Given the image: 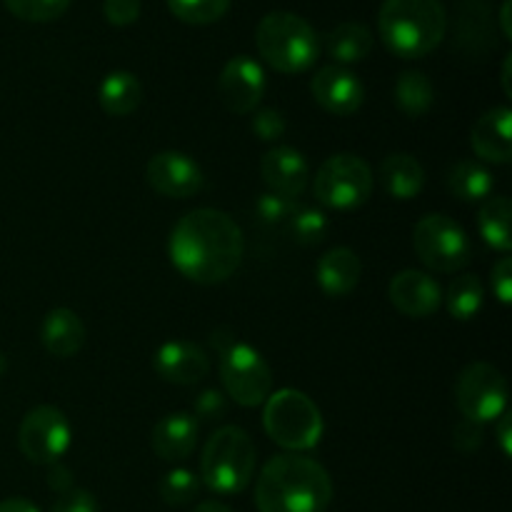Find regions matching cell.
I'll return each instance as SVG.
<instances>
[{"label":"cell","mask_w":512,"mask_h":512,"mask_svg":"<svg viewBox=\"0 0 512 512\" xmlns=\"http://www.w3.org/2000/svg\"><path fill=\"white\" fill-rule=\"evenodd\" d=\"M50 512H98V500L83 488H70L58 495Z\"/></svg>","instance_id":"36"},{"label":"cell","mask_w":512,"mask_h":512,"mask_svg":"<svg viewBox=\"0 0 512 512\" xmlns=\"http://www.w3.org/2000/svg\"><path fill=\"white\" fill-rule=\"evenodd\" d=\"M490 285H493L495 298L503 305H510L512 300V260L500 258L490 270Z\"/></svg>","instance_id":"39"},{"label":"cell","mask_w":512,"mask_h":512,"mask_svg":"<svg viewBox=\"0 0 512 512\" xmlns=\"http://www.w3.org/2000/svg\"><path fill=\"white\" fill-rule=\"evenodd\" d=\"M395 105L403 110L408 118H423L435 103V88L430 78L420 70H405L400 78L395 80L393 88Z\"/></svg>","instance_id":"27"},{"label":"cell","mask_w":512,"mask_h":512,"mask_svg":"<svg viewBox=\"0 0 512 512\" xmlns=\"http://www.w3.org/2000/svg\"><path fill=\"white\" fill-rule=\"evenodd\" d=\"M328 55L338 65H353L373 53V33L363 23H340L328 35Z\"/></svg>","instance_id":"26"},{"label":"cell","mask_w":512,"mask_h":512,"mask_svg":"<svg viewBox=\"0 0 512 512\" xmlns=\"http://www.w3.org/2000/svg\"><path fill=\"white\" fill-rule=\"evenodd\" d=\"M168 8L180 23L210 25L228 13L230 0H168Z\"/></svg>","instance_id":"31"},{"label":"cell","mask_w":512,"mask_h":512,"mask_svg":"<svg viewBox=\"0 0 512 512\" xmlns=\"http://www.w3.org/2000/svg\"><path fill=\"white\" fill-rule=\"evenodd\" d=\"M263 428L275 445L290 453L313 450L323 438V415L305 393L283 388L265 400Z\"/></svg>","instance_id":"6"},{"label":"cell","mask_w":512,"mask_h":512,"mask_svg":"<svg viewBox=\"0 0 512 512\" xmlns=\"http://www.w3.org/2000/svg\"><path fill=\"white\" fill-rule=\"evenodd\" d=\"M478 228L493 250L508 253L512 248V205L505 195H490L478 210Z\"/></svg>","instance_id":"25"},{"label":"cell","mask_w":512,"mask_h":512,"mask_svg":"<svg viewBox=\"0 0 512 512\" xmlns=\"http://www.w3.org/2000/svg\"><path fill=\"white\" fill-rule=\"evenodd\" d=\"M153 453L165 463H180L198 445V420L190 413H170L158 420L150 435Z\"/></svg>","instance_id":"19"},{"label":"cell","mask_w":512,"mask_h":512,"mask_svg":"<svg viewBox=\"0 0 512 512\" xmlns=\"http://www.w3.org/2000/svg\"><path fill=\"white\" fill-rule=\"evenodd\" d=\"M43 348L53 358H73L85 345V325L70 308H53L40 325Z\"/></svg>","instance_id":"21"},{"label":"cell","mask_w":512,"mask_h":512,"mask_svg":"<svg viewBox=\"0 0 512 512\" xmlns=\"http://www.w3.org/2000/svg\"><path fill=\"white\" fill-rule=\"evenodd\" d=\"M153 368L165 383L195 385L208 375L210 360L200 345L188 340H168L155 353Z\"/></svg>","instance_id":"17"},{"label":"cell","mask_w":512,"mask_h":512,"mask_svg":"<svg viewBox=\"0 0 512 512\" xmlns=\"http://www.w3.org/2000/svg\"><path fill=\"white\" fill-rule=\"evenodd\" d=\"M373 193V170L360 155L338 153L325 160L313 178V195L323 208L355 210Z\"/></svg>","instance_id":"7"},{"label":"cell","mask_w":512,"mask_h":512,"mask_svg":"<svg viewBox=\"0 0 512 512\" xmlns=\"http://www.w3.org/2000/svg\"><path fill=\"white\" fill-rule=\"evenodd\" d=\"M145 180L163 198L185 200L200 193L205 175L190 155L180 153V150H163V153H155L148 160Z\"/></svg>","instance_id":"12"},{"label":"cell","mask_w":512,"mask_h":512,"mask_svg":"<svg viewBox=\"0 0 512 512\" xmlns=\"http://www.w3.org/2000/svg\"><path fill=\"white\" fill-rule=\"evenodd\" d=\"M475 155L485 163L505 165L512 158V110L508 105L490 108L475 120L470 133Z\"/></svg>","instance_id":"18"},{"label":"cell","mask_w":512,"mask_h":512,"mask_svg":"<svg viewBox=\"0 0 512 512\" xmlns=\"http://www.w3.org/2000/svg\"><path fill=\"white\" fill-rule=\"evenodd\" d=\"M500 25H503V35L510 38L512 30H510V0H505L503 8H500Z\"/></svg>","instance_id":"44"},{"label":"cell","mask_w":512,"mask_h":512,"mask_svg":"<svg viewBox=\"0 0 512 512\" xmlns=\"http://www.w3.org/2000/svg\"><path fill=\"white\" fill-rule=\"evenodd\" d=\"M495 435H498V443L503 448V455L512 453V415L510 410H505L498 420H495Z\"/></svg>","instance_id":"40"},{"label":"cell","mask_w":512,"mask_h":512,"mask_svg":"<svg viewBox=\"0 0 512 512\" xmlns=\"http://www.w3.org/2000/svg\"><path fill=\"white\" fill-rule=\"evenodd\" d=\"M295 210V200L283 198V195L275 193H263L255 203V213H258L260 223L270 225V228H278V225L288 223V218L293 215Z\"/></svg>","instance_id":"33"},{"label":"cell","mask_w":512,"mask_h":512,"mask_svg":"<svg viewBox=\"0 0 512 512\" xmlns=\"http://www.w3.org/2000/svg\"><path fill=\"white\" fill-rule=\"evenodd\" d=\"M510 63H512V58L508 55V58H505V63H503V90H505V95L512 93V88H510Z\"/></svg>","instance_id":"45"},{"label":"cell","mask_w":512,"mask_h":512,"mask_svg":"<svg viewBox=\"0 0 512 512\" xmlns=\"http://www.w3.org/2000/svg\"><path fill=\"white\" fill-rule=\"evenodd\" d=\"M285 225H288V233L293 235L298 245H320L330 230L328 215L320 208H310V205H295L293 215Z\"/></svg>","instance_id":"29"},{"label":"cell","mask_w":512,"mask_h":512,"mask_svg":"<svg viewBox=\"0 0 512 512\" xmlns=\"http://www.w3.org/2000/svg\"><path fill=\"white\" fill-rule=\"evenodd\" d=\"M455 403L465 420L495 423L508 410V380L493 363H470L455 380Z\"/></svg>","instance_id":"10"},{"label":"cell","mask_w":512,"mask_h":512,"mask_svg":"<svg viewBox=\"0 0 512 512\" xmlns=\"http://www.w3.org/2000/svg\"><path fill=\"white\" fill-rule=\"evenodd\" d=\"M228 413V398L220 390H203L195 398V420H205V423H215Z\"/></svg>","instance_id":"35"},{"label":"cell","mask_w":512,"mask_h":512,"mask_svg":"<svg viewBox=\"0 0 512 512\" xmlns=\"http://www.w3.org/2000/svg\"><path fill=\"white\" fill-rule=\"evenodd\" d=\"M380 183L390 198L413 200L425 188V170L413 155L390 153L380 165Z\"/></svg>","instance_id":"22"},{"label":"cell","mask_w":512,"mask_h":512,"mask_svg":"<svg viewBox=\"0 0 512 512\" xmlns=\"http://www.w3.org/2000/svg\"><path fill=\"white\" fill-rule=\"evenodd\" d=\"M260 175H263L270 193L295 200L308 188L310 165L300 150L290 148V145H278V148H270L263 155V160H260Z\"/></svg>","instance_id":"16"},{"label":"cell","mask_w":512,"mask_h":512,"mask_svg":"<svg viewBox=\"0 0 512 512\" xmlns=\"http://www.w3.org/2000/svg\"><path fill=\"white\" fill-rule=\"evenodd\" d=\"M158 493L165 505L180 508V505H188L198 498L200 478L188 468H173L160 478Z\"/></svg>","instance_id":"30"},{"label":"cell","mask_w":512,"mask_h":512,"mask_svg":"<svg viewBox=\"0 0 512 512\" xmlns=\"http://www.w3.org/2000/svg\"><path fill=\"white\" fill-rule=\"evenodd\" d=\"M385 48L403 60L433 53L448 30V13L440 0H385L378 13Z\"/></svg>","instance_id":"3"},{"label":"cell","mask_w":512,"mask_h":512,"mask_svg":"<svg viewBox=\"0 0 512 512\" xmlns=\"http://www.w3.org/2000/svg\"><path fill=\"white\" fill-rule=\"evenodd\" d=\"M105 20L115 28H128L140 18V0H105Z\"/></svg>","instance_id":"37"},{"label":"cell","mask_w":512,"mask_h":512,"mask_svg":"<svg viewBox=\"0 0 512 512\" xmlns=\"http://www.w3.org/2000/svg\"><path fill=\"white\" fill-rule=\"evenodd\" d=\"M3 370H5V358H3V355H0V373H3Z\"/></svg>","instance_id":"46"},{"label":"cell","mask_w":512,"mask_h":512,"mask_svg":"<svg viewBox=\"0 0 512 512\" xmlns=\"http://www.w3.org/2000/svg\"><path fill=\"white\" fill-rule=\"evenodd\" d=\"M310 93L325 113L338 115V118L358 113L365 100V88L360 78L343 65L320 68L310 80Z\"/></svg>","instance_id":"14"},{"label":"cell","mask_w":512,"mask_h":512,"mask_svg":"<svg viewBox=\"0 0 512 512\" xmlns=\"http://www.w3.org/2000/svg\"><path fill=\"white\" fill-rule=\"evenodd\" d=\"M5 8L25 23H50L70 8L73 0H3Z\"/></svg>","instance_id":"32"},{"label":"cell","mask_w":512,"mask_h":512,"mask_svg":"<svg viewBox=\"0 0 512 512\" xmlns=\"http://www.w3.org/2000/svg\"><path fill=\"white\" fill-rule=\"evenodd\" d=\"M448 190L463 203H483L495 190V178L480 160H460L448 173Z\"/></svg>","instance_id":"24"},{"label":"cell","mask_w":512,"mask_h":512,"mask_svg":"<svg viewBox=\"0 0 512 512\" xmlns=\"http://www.w3.org/2000/svg\"><path fill=\"white\" fill-rule=\"evenodd\" d=\"M413 250L420 263L435 273H458L473 255L468 233L443 213H430L415 223Z\"/></svg>","instance_id":"8"},{"label":"cell","mask_w":512,"mask_h":512,"mask_svg":"<svg viewBox=\"0 0 512 512\" xmlns=\"http://www.w3.org/2000/svg\"><path fill=\"white\" fill-rule=\"evenodd\" d=\"M0 512H40L38 505H33L25 498H8L0 503Z\"/></svg>","instance_id":"42"},{"label":"cell","mask_w":512,"mask_h":512,"mask_svg":"<svg viewBox=\"0 0 512 512\" xmlns=\"http://www.w3.org/2000/svg\"><path fill=\"white\" fill-rule=\"evenodd\" d=\"M265 70L250 55H235L225 63L218 78V93L225 108L235 115L253 113L265 95Z\"/></svg>","instance_id":"13"},{"label":"cell","mask_w":512,"mask_h":512,"mask_svg":"<svg viewBox=\"0 0 512 512\" xmlns=\"http://www.w3.org/2000/svg\"><path fill=\"white\" fill-rule=\"evenodd\" d=\"M195 512H233L228 508V505L218 503V500H205V503H200Z\"/></svg>","instance_id":"43"},{"label":"cell","mask_w":512,"mask_h":512,"mask_svg":"<svg viewBox=\"0 0 512 512\" xmlns=\"http://www.w3.org/2000/svg\"><path fill=\"white\" fill-rule=\"evenodd\" d=\"M445 308H448L450 318L460 320V323H468L475 315L480 313L485 300L483 283H480L478 275H458V278L450 283L448 295H445Z\"/></svg>","instance_id":"28"},{"label":"cell","mask_w":512,"mask_h":512,"mask_svg":"<svg viewBox=\"0 0 512 512\" xmlns=\"http://www.w3.org/2000/svg\"><path fill=\"white\" fill-rule=\"evenodd\" d=\"M100 108L110 115V118H128L135 113L143 100V85L128 70H113L103 78L98 88Z\"/></svg>","instance_id":"23"},{"label":"cell","mask_w":512,"mask_h":512,"mask_svg":"<svg viewBox=\"0 0 512 512\" xmlns=\"http://www.w3.org/2000/svg\"><path fill=\"white\" fill-rule=\"evenodd\" d=\"M73 443V428L65 413L55 405H38L28 410L18 430V448L30 463L55 465L60 463Z\"/></svg>","instance_id":"11"},{"label":"cell","mask_w":512,"mask_h":512,"mask_svg":"<svg viewBox=\"0 0 512 512\" xmlns=\"http://www.w3.org/2000/svg\"><path fill=\"white\" fill-rule=\"evenodd\" d=\"M255 473L253 438L238 425L218 428L208 438L200 458V483L218 495H238Z\"/></svg>","instance_id":"5"},{"label":"cell","mask_w":512,"mask_h":512,"mask_svg":"<svg viewBox=\"0 0 512 512\" xmlns=\"http://www.w3.org/2000/svg\"><path fill=\"white\" fill-rule=\"evenodd\" d=\"M168 255L183 278L198 285H218L233 278L243 263L245 235L223 210H190L170 230Z\"/></svg>","instance_id":"1"},{"label":"cell","mask_w":512,"mask_h":512,"mask_svg":"<svg viewBox=\"0 0 512 512\" xmlns=\"http://www.w3.org/2000/svg\"><path fill=\"white\" fill-rule=\"evenodd\" d=\"M363 275V265L355 250L333 248L315 265V280L328 298H345L353 293Z\"/></svg>","instance_id":"20"},{"label":"cell","mask_w":512,"mask_h":512,"mask_svg":"<svg viewBox=\"0 0 512 512\" xmlns=\"http://www.w3.org/2000/svg\"><path fill=\"white\" fill-rule=\"evenodd\" d=\"M255 45L260 58L285 75L305 73L320 55V40L313 25L288 10H275L260 20Z\"/></svg>","instance_id":"4"},{"label":"cell","mask_w":512,"mask_h":512,"mask_svg":"<svg viewBox=\"0 0 512 512\" xmlns=\"http://www.w3.org/2000/svg\"><path fill=\"white\" fill-rule=\"evenodd\" d=\"M250 128H253V133L258 135L263 143H275V140H280L285 135L288 123H285V115L280 113V110L263 108L253 115V123H250Z\"/></svg>","instance_id":"34"},{"label":"cell","mask_w":512,"mask_h":512,"mask_svg":"<svg viewBox=\"0 0 512 512\" xmlns=\"http://www.w3.org/2000/svg\"><path fill=\"white\" fill-rule=\"evenodd\" d=\"M453 445L460 453H473V450H478L483 445V425L463 418L453 428Z\"/></svg>","instance_id":"38"},{"label":"cell","mask_w":512,"mask_h":512,"mask_svg":"<svg viewBox=\"0 0 512 512\" xmlns=\"http://www.w3.org/2000/svg\"><path fill=\"white\" fill-rule=\"evenodd\" d=\"M333 500V480L313 458L298 453L275 455L255 483L260 512H325Z\"/></svg>","instance_id":"2"},{"label":"cell","mask_w":512,"mask_h":512,"mask_svg":"<svg viewBox=\"0 0 512 512\" xmlns=\"http://www.w3.org/2000/svg\"><path fill=\"white\" fill-rule=\"evenodd\" d=\"M220 380L228 398L243 408H258L273 393L270 365L253 345L240 343L238 338L220 350Z\"/></svg>","instance_id":"9"},{"label":"cell","mask_w":512,"mask_h":512,"mask_svg":"<svg viewBox=\"0 0 512 512\" xmlns=\"http://www.w3.org/2000/svg\"><path fill=\"white\" fill-rule=\"evenodd\" d=\"M388 298L395 310L408 318H430L443 305V290L438 280L420 270H400L388 285Z\"/></svg>","instance_id":"15"},{"label":"cell","mask_w":512,"mask_h":512,"mask_svg":"<svg viewBox=\"0 0 512 512\" xmlns=\"http://www.w3.org/2000/svg\"><path fill=\"white\" fill-rule=\"evenodd\" d=\"M48 485L50 488L58 490V493H65V490L73 488V475H70L63 465L55 463L53 473H50V478H48Z\"/></svg>","instance_id":"41"}]
</instances>
